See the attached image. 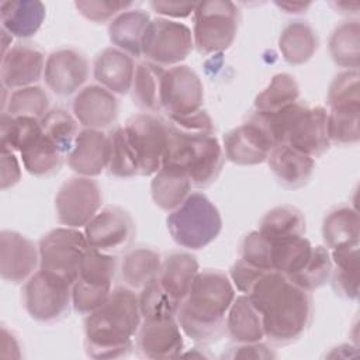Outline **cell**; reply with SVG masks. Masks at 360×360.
<instances>
[{"mask_svg":"<svg viewBox=\"0 0 360 360\" xmlns=\"http://www.w3.org/2000/svg\"><path fill=\"white\" fill-rule=\"evenodd\" d=\"M246 295L262 315L264 339L273 345L298 340L312 322L311 292L300 288L281 273H264Z\"/></svg>","mask_w":360,"mask_h":360,"instance_id":"obj_1","label":"cell"},{"mask_svg":"<svg viewBox=\"0 0 360 360\" xmlns=\"http://www.w3.org/2000/svg\"><path fill=\"white\" fill-rule=\"evenodd\" d=\"M138 294L127 285L112 288L105 302L84 318V352L91 359H120L134 349L141 326Z\"/></svg>","mask_w":360,"mask_h":360,"instance_id":"obj_2","label":"cell"},{"mask_svg":"<svg viewBox=\"0 0 360 360\" xmlns=\"http://www.w3.org/2000/svg\"><path fill=\"white\" fill-rule=\"evenodd\" d=\"M235 297L228 274L214 269L200 270L177 312L184 335L197 343L219 339L226 332V315Z\"/></svg>","mask_w":360,"mask_h":360,"instance_id":"obj_3","label":"cell"},{"mask_svg":"<svg viewBox=\"0 0 360 360\" xmlns=\"http://www.w3.org/2000/svg\"><path fill=\"white\" fill-rule=\"evenodd\" d=\"M167 138L163 163L184 169L191 186L204 188L221 174L225 155L214 134H191L181 131L166 121Z\"/></svg>","mask_w":360,"mask_h":360,"instance_id":"obj_4","label":"cell"},{"mask_svg":"<svg viewBox=\"0 0 360 360\" xmlns=\"http://www.w3.org/2000/svg\"><path fill=\"white\" fill-rule=\"evenodd\" d=\"M172 239L188 250L210 245L222 229V218L214 202L202 193H191L166 218Z\"/></svg>","mask_w":360,"mask_h":360,"instance_id":"obj_5","label":"cell"},{"mask_svg":"<svg viewBox=\"0 0 360 360\" xmlns=\"http://www.w3.org/2000/svg\"><path fill=\"white\" fill-rule=\"evenodd\" d=\"M240 21L238 6L228 0L200 1L194 10L193 41L202 55L226 51L235 41Z\"/></svg>","mask_w":360,"mask_h":360,"instance_id":"obj_6","label":"cell"},{"mask_svg":"<svg viewBox=\"0 0 360 360\" xmlns=\"http://www.w3.org/2000/svg\"><path fill=\"white\" fill-rule=\"evenodd\" d=\"M117 266L114 255L89 246L80 263L79 277L72 284V307L76 312L89 315L105 302L112 291Z\"/></svg>","mask_w":360,"mask_h":360,"instance_id":"obj_7","label":"cell"},{"mask_svg":"<svg viewBox=\"0 0 360 360\" xmlns=\"http://www.w3.org/2000/svg\"><path fill=\"white\" fill-rule=\"evenodd\" d=\"M22 305L38 322H56L69 314L72 284L58 274L38 269L22 285Z\"/></svg>","mask_w":360,"mask_h":360,"instance_id":"obj_8","label":"cell"},{"mask_svg":"<svg viewBox=\"0 0 360 360\" xmlns=\"http://www.w3.org/2000/svg\"><path fill=\"white\" fill-rule=\"evenodd\" d=\"M87 249L89 243L83 231L69 226L55 228L39 239V269L73 284L79 277L80 263Z\"/></svg>","mask_w":360,"mask_h":360,"instance_id":"obj_9","label":"cell"},{"mask_svg":"<svg viewBox=\"0 0 360 360\" xmlns=\"http://www.w3.org/2000/svg\"><path fill=\"white\" fill-rule=\"evenodd\" d=\"M193 48V31L183 22L163 17L150 20L141 44L146 60L162 68L181 65Z\"/></svg>","mask_w":360,"mask_h":360,"instance_id":"obj_10","label":"cell"},{"mask_svg":"<svg viewBox=\"0 0 360 360\" xmlns=\"http://www.w3.org/2000/svg\"><path fill=\"white\" fill-rule=\"evenodd\" d=\"M103 193L93 177L73 176L62 183L55 197L59 224L69 228H84L101 210Z\"/></svg>","mask_w":360,"mask_h":360,"instance_id":"obj_11","label":"cell"},{"mask_svg":"<svg viewBox=\"0 0 360 360\" xmlns=\"http://www.w3.org/2000/svg\"><path fill=\"white\" fill-rule=\"evenodd\" d=\"M124 129L135 152L139 174H155L163 165L167 138L166 120L153 112H141L131 117Z\"/></svg>","mask_w":360,"mask_h":360,"instance_id":"obj_12","label":"cell"},{"mask_svg":"<svg viewBox=\"0 0 360 360\" xmlns=\"http://www.w3.org/2000/svg\"><path fill=\"white\" fill-rule=\"evenodd\" d=\"M204 86L194 69L172 66L165 72L160 87V105L167 118L183 117L202 110Z\"/></svg>","mask_w":360,"mask_h":360,"instance_id":"obj_13","label":"cell"},{"mask_svg":"<svg viewBox=\"0 0 360 360\" xmlns=\"http://www.w3.org/2000/svg\"><path fill=\"white\" fill-rule=\"evenodd\" d=\"M83 232L90 248L114 255L131 245L135 222L122 207L107 205L90 219Z\"/></svg>","mask_w":360,"mask_h":360,"instance_id":"obj_14","label":"cell"},{"mask_svg":"<svg viewBox=\"0 0 360 360\" xmlns=\"http://www.w3.org/2000/svg\"><path fill=\"white\" fill-rule=\"evenodd\" d=\"M89 73V60L80 51L62 48L46 58L44 80L52 93L68 97L83 89Z\"/></svg>","mask_w":360,"mask_h":360,"instance_id":"obj_15","label":"cell"},{"mask_svg":"<svg viewBox=\"0 0 360 360\" xmlns=\"http://www.w3.org/2000/svg\"><path fill=\"white\" fill-rule=\"evenodd\" d=\"M39 269L38 246L17 231L0 232V276L11 284L25 283Z\"/></svg>","mask_w":360,"mask_h":360,"instance_id":"obj_16","label":"cell"},{"mask_svg":"<svg viewBox=\"0 0 360 360\" xmlns=\"http://www.w3.org/2000/svg\"><path fill=\"white\" fill-rule=\"evenodd\" d=\"M284 143L311 158L323 155L330 146L328 111L321 105L308 107L302 103L287 131Z\"/></svg>","mask_w":360,"mask_h":360,"instance_id":"obj_17","label":"cell"},{"mask_svg":"<svg viewBox=\"0 0 360 360\" xmlns=\"http://www.w3.org/2000/svg\"><path fill=\"white\" fill-rule=\"evenodd\" d=\"M273 148L266 132L250 117L222 138L225 158L239 166H255L266 162Z\"/></svg>","mask_w":360,"mask_h":360,"instance_id":"obj_18","label":"cell"},{"mask_svg":"<svg viewBox=\"0 0 360 360\" xmlns=\"http://www.w3.org/2000/svg\"><path fill=\"white\" fill-rule=\"evenodd\" d=\"M45 55L32 44L18 42L1 56L0 79L1 86L7 90L35 84L45 70Z\"/></svg>","mask_w":360,"mask_h":360,"instance_id":"obj_19","label":"cell"},{"mask_svg":"<svg viewBox=\"0 0 360 360\" xmlns=\"http://www.w3.org/2000/svg\"><path fill=\"white\" fill-rule=\"evenodd\" d=\"M110 153V134L101 129L83 128L66 158L69 167L77 176L96 177L108 167Z\"/></svg>","mask_w":360,"mask_h":360,"instance_id":"obj_20","label":"cell"},{"mask_svg":"<svg viewBox=\"0 0 360 360\" xmlns=\"http://www.w3.org/2000/svg\"><path fill=\"white\" fill-rule=\"evenodd\" d=\"M72 112L83 128L104 131L118 117V100L103 86L89 84L76 93Z\"/></svg>","mask_w":360,"mask_h":360,"instance_id":"obj_21","label":"cell"},{"mask_svg":"<svg viewBox=\"0 0 360 360\" xmlns=\"http://www.w3.org/2000/svg\"><path fill=\"white\" fill-rule=\"evenodd\" d=\"M177 318L142 321L135 336V346L148 359H169L183 353L184 340Z\"/></svg>","mask_w":360,"mask_h":360,"instance_id":"obj_22","label":"cell"},{"mask_svg":"<svg viewBox=\"0 0 360 360\" xmlns=\"http://www.w3.org/2000/svg\"><path fill=\"white\" fill-rule=\"evenodd\" d=\"M135 69L132 56L115 46H108L96 56L93 76L97 84L115 96H124L131 91Z\"/></svg>","mask_w":360,"mask_h":360,"instance_id":"obj_23","label":"cell"},{"mask_svg":"<svg viewBox=\"0 0 360 360\" xmlns=\"http://www.w3.org/2000/svg\"><path fill=\"white\" fill-rule=\"evenodd\" d=\"M267 165L277 183L284 188H300L305 186L315 169L314 158L294 149L287 143L274 146L269 156Z\"/></svg>","mask_w":360,"mask_h":360,"instance_id":"obj_24","label":"cell"},{"mask_svg":"<svg viewBox=\"0 0 360 360\" xmlns=\"http://www.w3.org/2000/svg\"><path fill=\"white\" fill-rule=\"evenodd\" d=\"M191 180L184 169L163 163L150 181V195L160 210L170 212L186 201L191 194Z\"/></svg>","mask_w":360,"mask_h":360,"instance_id":"obj_25","label":"cell"},{"mask_svg":"<svg viewBox=\"0 0 360 360\" xmlns=\"http://www.w3.org/2000/svg\"><path fill=\"white\" fill-rule=\"evenodd\" d=\"M198 271L200 267L194 255L187 252H172L162 259L158 281L174 301L181 304Z\"/></svg>","mask_w":360,"mask_h":360,"instance_id":"obj_26","label":"cell"},{"mask_svg":"<svg viewBox=\"0 0 360 360\" xmlns=\"http://www.w3.org/2000/svg\"><path fill=\"white\" fill-rule=\"evenodd\" d=\"M45 11L38 0H4L0 3L1 28L11 37L30 38L41 28Z\"/></svg>","mask_w":360,"mask_h":360,"instance_id":"obj_27","label":"cell"},{"mask_svg":"<svg viewBox=\"0 0 360 360\" xmlns=\"http://www.w3.org/2000/svg\"><path fill=\"white\" fill-rule=\"evenodd\" d=\"M225 329L235 343H255L264 339L262 315L249 295L240 294L235 297L228 309Z\"/></svg>","mask_w":360,"mask_h":360,"instance_id":"obj_28","label":"cell"},{"mask_svg":"<svg viewBox=\"0 0 360 360\" xmlns=\"http://www.w3.org/2000/svg\"><path fill=\"white\" fill-rule=\"evenodd\" d=\"M150 22V15L141 8H128L108 24L111 44L132 58H139L143 32Z\"/></svg>","mask_w":360,"mask_h":360,"instance_id":"obj_29","label":"cell"},{"mask_svg":"<svg viewBox=\"0 0 360 360\" xmlns=\"http://www.w3.org/2000/svg\"><path fill=\"white\" fill-rule=\"evenodd\" d=\"M319 38L307 21H290L278 37V51L290 65L307 63L318 51Z\"/></svg>","mask_w":360,"mask_h":360,"instance_id":"obj_30","label":"cell"},{"mask_svg":"<svg viewBox=\"0 0 360 360\" xmlns=\"http://www.w3.org/2000/svg\"><path fill=\"white\" fill-rule=\"evenodd\" d=\"M330 252L333 263L332 285L336 294L347 300L359 297V243L343 245Z\"/></svg>","mask_w":360,"mask_h":360,"instance_id":"obj_31","label":"cell"},{"mask_svg":"<svg viewBox=\"0 0 360 360\" xmlns=\"http://www.w3.org/2000/svg\"><path fill=\"white\" fill-rule=\"evenodd\" d=\"M160 264L162 257L156 250L145 246L131 249L121 262V280L132 290H142L158 277Z\"/></svg>","mask_w":360,"mask_h":360,"instance_id":"obj_32","label":"cell"},{"mask_svg":"<svg viewBox=\"0 0 360 360\" xmlns=\"http://www.w3.org/2000/svg\"><path fill=\"white\" fill-rule=\"evenodd\" d=\"M165 72V68L148 60L136 65L131 96L132 101L145 112H156L162 110L160 87Z\"/></svg>","mask_w":360,"mask_h":360,"instance_id":"obj_33","label":"cell"},{"mask_svg":"<svg viewBox=\"0 0 360 360\" xmlns=\"http://www.w3.org/2000/svg\"><path fill=\"white\" fill-rule=\"evenodd\" d=\"M305 217L294 205H277L267 211L259 224V232L270 242L305 235Z\"/></svg>","mask_w":360,"mask_h":360,"instance_id":"obj_34","label":"cell"},{"mask_svg":"<svg viewBox=\"0 0 360 360\" xmlns=\"http://www.w3.org/2000/svg\"><path fill=\"white\" fill-rule=\"evenodd\" d=\"M322 238L329 250L359 243V214L350 205H340L330 210L322 222Z\"/></svg>","mask_w":360,"mask_h":360,"instance_id":"obj_35","label":"cell"},{"mask_svg":"<svg viewBox=\"0 0 360 360\" xmlns=\"http://www.w3.org/2000/svg\"><path fill=\"white\" fill-rule=\"evenodd\" d=\"M329 55L332 60L345 69H359L360 63V24L359 20H347L339 24L329 38Z\"/></svg>","mask_w":360,"mask_h":360,"instance_id":"obj_36","label":"cell"},{"mask_svg":"<svg viewBox=\"0 0 360 360\" xmlns=\"http://www.w3.org/2000/svg\"><path fill=\"white\" fill-rule=\"evenodd\" d=\"M24 169L32 176H51L59 172L63 165L65 153L44 132L21 152Z\"/></svg>","mask_w":360,"mask_h":360,"instance_id":"obj_37","label":"cell"},{"mask_svg":"<svg viewBox=\"0 0 360 360\" xmlns=\"http://www.w3.org/2000/svg\"><path fill=\"white\" fill-rule=\"evenodd\" d=\"M300 86L290 73H277L270 83L255 97V110L263 112H277L297 103Z\"/></svg>","mask_w":360,"mask_h":360,"instance_id":"obj_38","label":"cell"},{"mask_svg":"<svg viewBox=\"0 0 360 360\" xmlns=\"http://www.w3.org/2000/svg\"><path fill=\"white\" fill-rule=\"evenodd\" d=\"M271 243L273 271L287 277L298 273L308 263L314 248L305 236L288 238Z\"/></svg>","mask_w":360,"mask_h":360,"instance_id":"obj_39","label":"cell"},{"mask_svg":"<svg viewBox=\"0 0 360 360\" xmlns=\"http://www.w3.org/2000/svg\"><path fill=\"white\" fill-rule=\"evenodd\" d=\"M51 98L48 93L37 84L13 90L8 94L1 112H7L13 117H31L42 120L49 111Z\"/></svg>","mask_w":360,"mask_h":360,"instance_id":"obj_40","label":"cell"},{"mask_svg":"<svg viewBox=\"0 0 360 360\" xmlns=\"http://www.w3.org/2000/svg\"><path fill=\"white\" fill-rule=\"evenodd\" d=\"M42 134L41 120L31 117H13L1 112L0 122V145L11 150L21 152L34 139Z\"/></svg>","mask_w":360,"mask_h":360,"instance_id":"obj_41","label":"cell"},{"mask_svg":"<svg viewBox=\"0 0 360 360\" xmlns=\"http://www.w3.org/2000/svg\"><path fill=\"white\" fill-rule=\"evenodd\" d=\"M44 135L51 139L65 155H68L79 134V121L62 107L52 108L41 120Z\"/></svg>","mask_w":360,"mask_h":360,"instance_id":"obj_42","label":"cell"},{"mask_svg":"<svg viewBox=\"0 0 360 360\" xmlns=\"http://www.w3.org/2000/svg\"><path fill=\"white\" fill-rule=\"evenodd\" d=\"M142 321H162L177 318L180 304L160 285L158 277L148 283L138 294Z\"/></svg>","mask_w":360,"mask_h":360,"instance_id":"obj_43","label":"cell"},{"mask_svg":"<svg viewBox=\"0 0 360 360\" xmlns=\"http://www.w3.org/2000/svg\"><path fill=\"white\" fill-rule=\"evenodd\" d=\"M333 263L326 246H314L308 263L288 278L305 291H314L330 280Z\"/></svg>","mask_w":360,"mask_h":360,"instance_id":"obj_44","label":"cell"},{"mask_svg":"<svg viewBox=\"0 0 360 360\" xmlns=\"http://www.w3.org/2000/svg\"><path fill=\"white\" fill-rule=\"evenodd\" d=\"M110 141L111 153L107 167L108 173L118 179H129L139 174V165L124 127H117L110 134Z\"/></svg>","mask_w":360,"mask_h":360,"instance_id":"obj_45","label":"cell"},{"mask_svg":"<svg viewBox=\"0 0 360 360\" xmlns=\"http://www.w3.org/2000/svg\"><path fill=\"white\" fill-rule=\"evenodd\" d=\"M359 69H346L335 76L328 90L329 110L360 108Z\"/></svg>","mask_w":360,"mask_h":360,"instance_id":"obj_46","label":"cell"},{"mask_svg":"<svg viewBox=\"0 0 360 360\" xmlns=\"http://www.w3.org/2000/svg\"><path fill=\"white\" fill-rule=\"evenodd\" d=\"M360 108L329 110L328 136L330 143L339 146L356 145L360 139Z\"/></svg>","mask_w":360,"mask_h":360,"instance_id":"obj_47","label":"cell"},{"mask_svg":"<svg viewBox=\"0 0 360 360\" xmlns=\"http://www.w3.org/2000/svg\"><path fill=\"white\" fill-rule=\"evenodd\" d=\"M271 248L273 243L264 235L259 231H252L246 233L240 242L239 259L263 271H273Z\"/></svg>","mask_w":360,"mask_h":360,"instance_id":"obj_48","label":"cell"},{"mask_svg":"<svg viewBox=\"0 0 360 360\" xmlns=\"http://www.w3.org/2000/svg\"><path fill=\"white\" fill-rule=\"evenodd\" d=\"M134 3L121 0H80L75 1V7L86 20L101 24L111 21L120 13L128 10Z\"/></svg>","mask_w":360,"mask_h":360,"instance_id":"obj_49","label":"cell"},{"mask_svg":"<svg viewBox=\"0 0 360 360\" xmlns=\"http://www.w3.org/2000/svg\"><path fill=\"white\" fill-rule=\"evenodd\" d=\"M267 271H263L249 263H246L242 259H238L229 269V278L233 284V287L242 292L249 294L253 288V285L259 281V278Z\"/></svg>","mask_w":360,"mask_h":360,"instance_id":"obj_50","label":"cell"},{"mask_svg":"<svg viewBox=\"0 0 360 360\" xmlns=\"http://www.w3.org/2000/svg\"><path fill=\"white\" fill-rule=\"evenodd\" d=\"M170 125L191 134H214V122L210 114L205 110H200L197 112L183 115V117H172L166 120Z\"/></svg>","mask_w":360,"mask_h":360,"instance_id":"obj_51","label":"cell"},{"mask_svg":"<svg viewBox=\"0 0 360 360\" xmlns=\"http://www.w3.org/2000/svg\"><path fill=\"white\" fill-rule=\"evenodd\" d=\"M21 180V167L14 150L1 148V190L14 187Z\"/></svg>","mask_w":360,"mask_h":360,"instance_id":"obj_52","label":"cell"},{"mask_svg":"<svg viewBox=\"0 0 360 360\" xmlns=\"http://www.w3.org/2000/svg\"><path fill=\"white\" fill-rule=\"evenodd\" d=\"M152 10L160 14L163 18H186L190 14H194L197 3L186 1H160L155 0L149 3Z\"/></svg>","mask_w":360,"mask_h":360,"instance_id":"obj_53","label":"cell"},{"mask_svg":"<svg viewBox=\"0 0 360 360\" xmlns=\"http://www.w3.org/2000/svg\"><path fill=\"white\" fill-rule=\"evenodd\" d=\"M224 356L229 359H274L276 353L263 342H255L236 343L235 347H231V353Z\"/></svg>","mask_w":360,"mask_h":360,"instance_id":"obj_54","label":"cell"},{"mask_svg":"<svg viewBox=\"0 0 360 360\" xmlns=\"http://www.w3.org/2000/svg\"><path fill=\"white\" fill-rule=\"evenodd\" d=\"M1 354L6 353V350H11V359H18L21 357L20 353V345L17 338L10 332L6 326H1Z\"/></svg>","mask_w":360,"mask_h":360,"instance_id":"obj_55","label":"cell"},{"mask_svg":"<svg viewBox=\"0 0 360 360\" xmlns=\"http://www.w3.org/2000/svg\"><path fill=\"white\" fill-rule=\"evenodd\" d=\"M274 4L287 14H300V13H304L307 8H309L312 3L311 1H274Z\"/></svg>","mask_w":360,"mask_h":360,"instance_id":"obj_56","label":"cell"},{"mask_svg":"<svg viewBox=\"0 0 360 360\" xmlns=\"http://www.w3.org/2000/svg\"><path fill=\"white\" fill-rule=\"evenodd\" d=\"M330 6L340 14H357L360 3L357 0H339V1H332Z\"/></svg>","mask_w":360,"mask_h":360,"instance_id":"obj_57","label":"cell"},{"mask_svg":"<svg viewBox=\"0 0 360 360\" xmlns=\"http://www.w3.org/2000/svg\"><path fill=\"white\" fill-rule=\"evenodd\" d=\"M11 42H13V37L6 30L1 28V45H3L1 46V56H4L10 51L11 46H8V45H11Z\"/></svg>","mask_w":360,"mask_h":360,"instance_id":"obj_58","label":"cell"}]
</instances>
